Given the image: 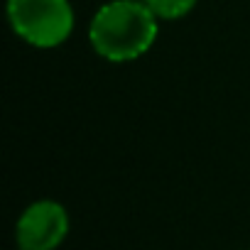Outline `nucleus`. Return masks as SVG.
I'll return each instance as SVG.
<instances>
[{"label":"nucleus","instance_id":"7ed1b4c3","mask_svg":"<svg viewBox=\"0 0 250 250\" xmlns=\"http://www.w3.org/2000/svg\"><path fill=\"white\" fill-rule=\"evenodd\" d=\"M69 233V213L54 199L30 204L15 226V243L20 250H57Z\"/></svg>","mask_w":250,"mask_h":250},{"label":"nucleus","instance_id":"f257e3e1","mask_svg":"<svg viewBox=\"0 0 250 250\" xmlns=\"http://www.w3.org/2000/svg\"><path fill=\"white\" fill-rule=\"evenodd\" d=\"M157 40V18L143 0H110L88 25V42L98 57L113 64L140 59Z\"/></svg>","mask_w":250,"mask_h":250},{"label":"nucleus","instance_id":"f03ea898","mask_svg":"<svg viewBox=\"0 0 250 250\" xmlns=\"http://www.w3.org/2000/svg\"><path fill=\"white\" fill-rule=\"evenodd\" d=\"M8 20L13 32L37 49H54L74 32L69 0H8Z\"/></svg>","mask_w":250,"mask_h":250},{"label":"nucleus","instance_id":"20e7f679","mask_svg":"<svg viewBox=\"0 0 250 250\" xmlns=\"http://www.w3.org/2000/svg\"><path fill=\"white\" fill-rule=\"evenodd\" d=\"M199 0H143V5L157 20H179L196 8Z\"/></svg>","mask_w":250,"mask_h":250}]
</instances>
